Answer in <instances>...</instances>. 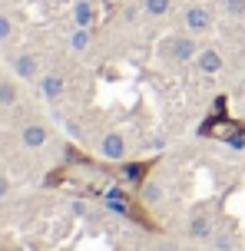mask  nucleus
<instances>
[{
    "mask_svg": "<svg viewBox=\"0 0 245 251\" xmlns=\"http://www.w3.org/2000/svg\"><path fill=\"white\" fill-rule=\"evenodd\" d=\"M70 212L77 215V218H93L90 205H86V201H80V199H73V201H70Z\"/></svg>",
    "mask_w": 245,
    "mask_h": 251,
    "instance_id": "obj_20",
    "label": "nucleus"
},
{
    "mask_svg": "<svg viewBox=\"0 0 245 251\" xmlns=\"http://www.w3.org/2000/svg\"><path fill=\"white\" fill-rule=\"evenodd\" d=\"M159 60L169 63V66H182V63H189L199 56V47H195L192 33H172V37H166L163 43H159Z\"/></svg>",
    "mask_w": 245,
    "mask_h": 251,
    "instance_id": "obj_1",
    "label": "nucleus"
},
{
    "mask_svg": "<svg viewBox=\"0 0 245 251\" xmlns=\"http://www.w3.org/2000/svg\"><path fill=\"white\" fill-rule=\"evenodd\" d=\"M156 169V159H139V162H119V182L126 188H136L139 192L142 182L149 178V172Z\"/></svg>",
    "mask_w": 245,
    "mask_h": 251,
    "instance_id": "obj_3",
    "label": "nucleus"
},
{
    "mask_svg": "<svg viewBox=\"0 0 245 251\" xmlns=\"http://www.w3.org/2000/svg\"><path fill=\"white\" fill-rule=\"evenodd\" d=\"M96 24V7H93V0H77L73 3V26H90Z\"/></svg>",
    "mask_w": 245,
    "mask_h": 251,
    "instance_id": "obj_12",
    "label": "nucleus"
},
{
    "mask_svg": "<svg viewBox=\"0 0 245 251\" xmlns=\"http://www.w3.org/2000/svg\"><path fill=\"white\" fill-rule=\"evenodd\" d=\"M222 10L239 20V17H245V0H222Z\"/></svg>",
    "mask_w": 245,
    "mask_h": 251,
    "instance_id": "obj_18",
    "label": "nucleus"
},
{
    "mask_svg": "<svg viewBox=\"0 0 245 251\" xmlns=\"http://www.w3.org/2000/svg\"><path fill=\"white\" fill-rule=\"evenodd\" d=\"M232 123V116H229V96H216L212 100V106H209V113L202 116V123H199V129H195V136L199 139H216V132H219L222 126Z\"/></svg>",
    "mask_w": 245,
    "mask_h": 251,
    "instance_id": "obj_2",
    "label": "nucleus"
},
{
    "mask_svg": "<svg viewBox=\"0 0 245 251\" xmlns=\"http://www.w3.org/2000/svg\"><path fill=\"white\" fill-rule=\"evenodd\" d=\"M90 43H93V33L86 30V26H77L73 37H70V47H73L77 53H83V50H90Z\"/></svg>",
    "mask_w": 245,
    "mask_h": 251,
    "instance_id": "obj_17",
    "label": "nucleus"
},
{
    "mask_svg": "<svg viewBox=\"0 0 245 251\" xmlns=\"http://www.w3.org/2000/svg\"><path fill=\"white\" fill-rule=\"evenodd\" d=\"M13 76H17V79H27V83H33V79H40V60L37 56H33V53H17V56H13Z\"/></svg>",
    "mask_w": 245,
    "mask_h": 251,
    "instance_id": "obj_8",
    "label": "nucleus"
},
{
    "mask_svg": "<svg viewBox=\"0 0 245 251\" xmlns=\"http://www.w3.org/2000/svg\"><path fill=\"white\" fill-rule=\"evenodd\" d=\"M10 37H13V24H10V17H7V13H0V43H7Z\"/></svg>",
    "mask_w": 245,
    "mask_h": 251,
    "instance_id": "obj_21",
    "label": "nucleus"
},
{
    "mask_svg": "<svg viewBox=\"0 0 245 251\" xmlns=\"http://www.w3.org/2000/svg\"><path fill=\"white\" fill-rule=\"evenodd\" d=\"M182 30L186 33H209L212 30V10L202 7V3H192V7H186L182 10Z\"/></svg>",
    "mask_w": 245,
    "mask_h": 251,
    "instance_id": "obj_4",
    "label": "nucleus"
},
{
    "mask_svg": "<svg viewBox=\"0 0 245 251\" xmlns=\"http://www.w3.org/2000/svg\"><path fill=\"white\" fill-rule=\"evenodd\" d=\"M7 192H10V178H7V176H3V172H0V199H3Z\"/></svg>",
    "mask_w": 245,
    "mask_h": 251,
    "instance_id": "obj_22",
    "label": "nucleus"
},
{
    "mask_svg": "<svg viewBox=\"0 0 245 251\" xmlns=\"http://www.w3.org/2000/svg\"><path fill=\"white\" fill-rule=\"evenodd\" d=\"M63 178H66V165H56V169H50V176L43 178V185H47V188H53V185H60Z\"/></svg>",
    "mask_w": 245,
    "mask_h": 251,
    "instance_id": "obj_19",
    "label": "nucleus"
},
{
    "mask_svg": "<svg viewBox=\"0 0 245 251\" xmlns=\"http://www.w3.org/2000/svg\"><path fill=\"white\" fill-rule=\"evenodd\" d=\"M100 155H103L106 162H126V155H129L126 136H119V132H106V136L100 139Z\"/></svg>",
    "mask_w": 245,
    "mask_h": 251,
    "instance_id": "obj_5",
    "label": "nucleus"
},
{
    "mask_svg": "<svg viewBox=\"0 0 245 251\" xmlns=\"http://www.w3.org/2000/svg\"><path fill=\"white\" fill-rule=\"evenodd\" d=\"M186 235L192 241H209L212 235H216V218L209 212H195L189 215V222H186Z\"/></svg>",
    "mask_w": 245,
    "mask_h": 251,
    "instance_id": "obj_6",
    "label": "nucleus"
},
{
    "mask_svg": "<svg viewBox=\"0 0 245 251\" xmlns=\"http://www.w3.org/2000/svg\"><path fill=\"white\" fill-rule=\"evenodd\" d=\"M20 102V89L13 79H0V109H10Z\"/></svg>",
    "mask_w": 245,
    "mask_h": 251,
    "instance_id": "obj_14",
    "label": "nucleus"
},
{
    "mask_svg": "<svg viewBox=\"0 0 245 251\" xmlns=\"http://www.w3.org/2000/svg\"><path fill=\"white\" fill-rule=\"evenodd\" d=\"M136 195H139V201H146V205H156V201H163V185H159L156 178H146Z\"/></svg>",
    "mask_w": 245,
    "mask_h": 251,
    "instance_id": "obj_15",
    "label": "nucleus"
},
{
    "mask_svg": "<svg viewBox=\"0 0 245 251\" xmlns=\"http://www.w3.org/2000/svg\"><path fill=\"white\" fill-rule=\"evenodd\" d=\"M142 13L146 17H166V13H172V0H142Z\"/></svg>",
    "mask_w": 245,
    "mask_h": 251,
    "instance_id": "obj_16",
    "label": "nucleus"
},
{
    "mask_svg": "<svg viewBox=\"0 0 245 251\" xmlns=\"http://www.w3.org/2000/svg\"><path fill=\"white\" fill-rule=\"evenodd\" d=\"M216 139L219 142H225L229 149H245V123H229V126H222L219 132H216Z\"/></svg>",
    "mask_w": 245,
    "mask_h": 251,
    "instance_id": "obj_11",
    "label": "nucleus"
},
{
    "mask_svg": "<svg viewBox=\"0 0 245 251\" xmlns=\"http://www.w3.org/2000/svg\"><path fill=\"white\" fill-rule=\"evenodd\" d=\"M47 142H50V129L43 123H27L20 129V146L24 149H43Z\"/></svg>",
    "mask_w": 245,
    "mask_h": 251,
    "instance_id": "obj_9",
    "label": "nucleus"
},
{
    "mask_svg": "<svg viewBox=\"0 0 245 251\" xmlns=\"http://www.w3.org/2000/svg\"><path fill=\"white\" fill-rule=\"evenodd\" d=\"M37 86H40V96L56 106V102L63 100V93H66V79H63L60 73H43V76L37 79Z\"/></svg>",
    "mask_w": 245,
    "mask_h": 251,
    "instance_id": "obj_7",
    "label": "nucleus"
},
{
    "mask_svg": "<svg viewBox=\"0 0 245 251\" xmlns=\"http://www.w3.org/2000/svg\"><path fill=\"white\" fill-rule=\"evenodd\" d=\"M209 245H212V251H239V238H235L232 228H216Z\"/></svg>",
    "mask_w": 245,
    "mask_h": 251,
    "instance_id": "obj_13",
    "label": "nucleus"
},
{
    "mask_svg": "<svg viewBox=\"0 0 245 251\" xmlns=\"http://www.w3.org/2000/svg\"><path fill=\"white\" fill-rule=\"evenodd\" d=\"M192 63L202 76H216V73H222V66H225V63H222V53L212 50V47H209V50H199V56H195Z\"/></svg>",
    "mask_w": 245,
    "mask_h": 251,
    "instance_id": "obj_10",
    "label": "nucleus"
}]
</instances>
